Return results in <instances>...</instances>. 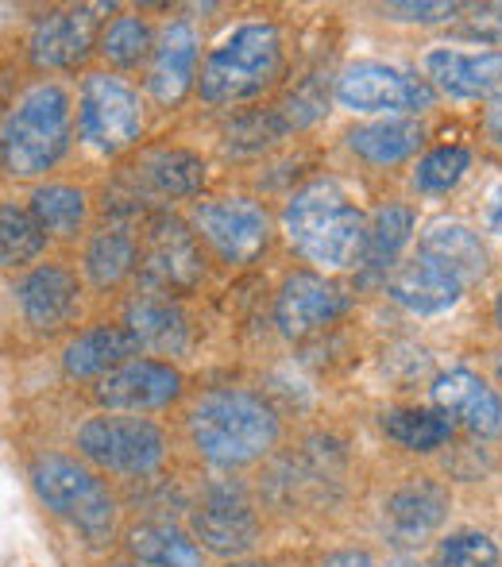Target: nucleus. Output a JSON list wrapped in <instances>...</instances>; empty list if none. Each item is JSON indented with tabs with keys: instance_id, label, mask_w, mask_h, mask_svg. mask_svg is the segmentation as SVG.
I'll use <instances>...</instances> for the list:
<instances>
[{
	"instance_id": "19",
	"label": "nucleus",
	"mask_w": 502,
	"mask_h": 567,
	"mask_svg": "<svg viewBox=\"0 0 502 567\" xmlns=\"http://www.w3.org/2000/svg\"><path fill=\"white\" fill-rule=\"evenodd\" d=\"M449 491L429 475H410L387 494L382 506V525L395 540L410 545V540H426L437 533L449 517Z\"/></svg>"
},
{
	"instance_id": "33",
	"label": "nucleus",
	"mask_w": 502,
	"mask_h": 567,
	"mask_svg": "<svg viewBox=\"0 0 502 567\" xmlns=\"http://www.w3.org/2000/svg\"><path fill=\"white\" fill-rule=\"evenodd\" d=\"M472 171V151L464 143H444V147H433L418 158V171H413V189L418 194H449L464 182V174Z\"/></svg>"
},
{
	"instance_id": "6",
	"label": "nucleus",
	"mask_w": 502,
	"mask_h": 567,
	"mask_svg": "<svg viewBox=\"0 0 502 567\" xmlns=\"http://www.w3.org/2000/svg\"><path fill=\"white\" fill-rule=\"evenodd\" d=\"M74 449L101 475L143 478L166 463V433L143 413H93L78 425Z\"/></svg>"
},
{
	"instance_id": "10",
	"label": "nucleus",
	"mask_w": 502,
	"mask_h": 567,
	"mask_svg": "<svg viewBox=\"0 0 502 567\" xmlns=\"http://www.w3.org/2000/svg\"><path fill=\"white\" fill-rule=\"evenodd\" d=\"M197 236L213 247L221 262L233 267H248L259 259L270 244V217L263 205L248 202V197H209L189 209Z\"/></svg>"
},
{
	"instance_id": "21",
	"label": "nucleus",
	"mask_w": 502,
	"mask_h": 567,
	"mask_svg": "<svg viewBox=\"0 0 502 567\" xmlns=\"http://www.w3.org/2000/svg\"><path fill=\"white\" fill-rule=\"evenodd\" d=\"M143 340L135 337L127 324H93V329L78 332L74 340L62 348V374L66 379H105L116 367L140 359Z\"/></svg>"
},
{
	"instance_id": "43",
	"label": "nucleus",
	"mask_w": 502,
	"mask_h": 567,
	"mask_svg": "<svg viewBox=\"0 0 502 567\" xmlns=\"http://www.w3.org/2000/svg\"><path fill=\"white\" fill-rule=\"evenodd\" d=\"M387 567H426V564H418L413 556H395V560H387Z\"/></svg>"
},
{
	"instance_id": "15",
	"label": "nucleus",
	"mask_w": 502,
	"mask_h": 567,
	"mask_svg": "<svg viewBox=\"0 0 502 567\" xmlns=\"http://www.w3.org/2000/svg\"><path fill=\"white\" fill-rule=\"evenodd\" d=\"M433 410L452 417V425H464L480 441H502V394L488 379H480L468 367L441 371L429 386Z\"/></svg>"
},
{
	"instance_id": "8",
	"label": "nucleus",
	"mask_w": 502,
	"mask_h": 567,
	"mask_svg": "<svg viewBox=\"0 0 502 567\" xmlns=\"http://www.w3.org/2000/svg\"><path fill=\"white\" fill-rule=\"evenodd\" d=\"M337 105L360 116H418L429 113L437 90L429 78L390 62H352L337 74Z\"/></svg>"
},
{
	"instance_id": "23",
	"label": "nucleus",
	"mask_w": 502,
	"mask_h": 567,
	"mask_svg": "<svg viewBox=\"0 0 502 567\" xmlns=\"http://www.w3.org/2000/svg\"><path fill=\"white\" fill-rule=\"evenodd\" d=\"M348 151L368 166H398L426 143V124L418 116H379L368 124H356L345 135Z\"/></svg>"
},
{
	"instance_id": "13",
	"label": "nucleus",
	"mask_w": 502,
	"mask_h": 567,
	"mask_svg": "<svg viewBox=\"0 0 502 567\" xmlns=\"http://www.w3.org/2000/svg\"><path fill=\"white\" fill-rule=\"evenodd\" d=\"M182 398V371L163 359H132L98 379L93 402L101 413H155Z\"/></svg>"
},
{
	"instance_id": "11",
	"label": "nucleus",
	"mask_w": 502,
	"mask_h": 567,
	"mask_svg": "<svg viewBox=\"0 0 502 567\" xmlns=\"http://www.w3.org/2000/svg\"><path fill=\"white\" fill-rule=\"evenodd\" d=\"M101 4L51 8L28 31V62L35 70H70L101 43Z\"/></svg>"
},
{
	"instance_id": "41",
	"label": "nucleus",
	"mask_w": 502,
	"mask_h": 567,
	"mask_svg": "<svg viewBox=\"0 0 502 567\" xmlns=\"http://www.w3.org/2000/svg\"><path fill=\"white\" fill-rule=\"evenodd\" d=\"M491 321H495V329L502 332V290L495 293V306H491Z\"/></svg>"
},
{
	"instance_id": "28",
	"label": "nucleus",
	"mask_w": 502,
	"mask_h": 567,
	"mask_svg": "<svg viewBox=\"0 0 502 567\" xmlns=\"http://www.w3.org/2000/svg\"><path fill=\"white\" fill-rule=\"evenodd\" d=\"M127 329L143 340V348L155 351H182L189 343L186 313L174 306L166 293H143L127 306Z\"/></svg>"
},
{
	"instance_id": "20",
	"label": "nucleus",
	"mask_w": 502,
	"mask_h": 567,
	"mask_svg": "<svg viewBox=\"0 0 502 567\" xmlns=\"http://www.w3.org/2000/svg\"><path fill=\"white\" fill-rule=\"evenodd\" d=\"M464 290H468L464 278H457L449 267L426 259V255H418V259L395 267V275L387 278V293H390V298H395L402 309H410V313H421V317L449 313V309L457 306L460 298H464Z\"/></svg>"
},
{
	"instance_id": "25",
	"label": "nucleus",
	"mask_w": 502,
	"mask_h": 567,
	"mask_svg": "<svg viewBox=\"0 0 502 567\" xmlns=\"http://www.w3.org/2000/svg\"><path fill=\"white\" fill-rule=\"evenodd\" d=\"M418 255H426V259L449 267L452 275L464 278L468 286L480 282V278L488 275V262H491L480 231L460 225V220H433V225L421 231Z\"/></svg>"
},
{
	"instance_id": "22",
	"label": "nucleus",
	"mask_w": 502,
	"mask_h": 567,
	"mask_svg": "<svg viewBox=\"0 0 502 567\" xmlns=\"http://www.w3.org/2000/svg\"><path fill=\"white\" fill-rule=\"evenodd\" d=\"M132 178L163 202H189L205 189V158L186 147H158L140 155Z\"/></svg>"
},
{
	"instance_id": "2",
	"label": "nucleus",
	"mask_w": 502,
	"mask_h": 567,
	"mask_svg": "<svg viewBox=\"0 0 502 567\" xmlns=\"http://www.w3.org/2000/svg\"><path fill=\"white\" fill-rule=\"evenodd\" d=\"M368 228L371 220L360 205H352L337 178L306 182L283 209V231L294 251L329 270L360 267L368 251Z\"/></svg>"
},
{
	"instance_id": "29",
	"label": "nucleus",
	"mask_w": 502,
	"mask_h": 567,
	"mask_svg": "<svg viewBox=\"0 0 502 567\" xmlns=\"http://www.w3.org/2000/svg\"><path fill=\"white\" fill-rule=\"evenodd\" d=\"M379 429L387 433L390 444H398L402 452L429 455L452 441V417H444L441 410H426V405H395L379 417Z\"/></svg>"
},
{
	"instance_id": "16",
	"label": "nucleus",
	"mask_w": 502,
	"mask_h": 567,
	"mask_svg": "<svg viewBox=\"0 0 502 567\" xmlns=\"http://www.w3.org/2000/svg\"><path fill=\"white\" fill-rule=\"evenodd\" d=\"M16 301H20V317L31 332H59L78 317L82 306V282L70 267L62 262H35L16 286Z\"/></svg>"
},
{
	"instance_id": "45",
	"label": "nucleus",
	"mask_w": 502,
	"mask_h": 567,
	"mask_svg": "<svg viewBox=\"0 0 502 567\" xmlns=\"http://www.w3.org/2000/svg\"><path fill=\"white\" fill-rule=\"evenodd\" d=\"M495 374H499V382H502V351H499V359H495Z\"/></svg>"
},
{
	"instance_id": "26",
	"label": "nucleus",
	"mask_w": 502,
	"mask_h": 567,
	"mask_svg": "<svg viewBox=\"0 0 502 567\" xmlns=\"http://www.w3.org/2000/svg\"><path fill=\"white\" fill-rule=\"evenodd\" d=\"M82 270L90 286L98 290H116L127 275L140 270V236L127 225H105L85 239Z\"/></svg>"
},
{
	"instance_id": "17",
	"label": "nucleus",
	"mask_w": 502,
	"mask_h": 567,
	"mask_svg": "<svg viewBox=\"0 0 502 567\" xmlns=\"http://www.w3.org/2000/svg\"><path fill=\"white\" fill-rule=\"evenodd\" d=\"M197 43L194 23L186 20H171L155 39V54H151L147 66V93L158 101L163 109H178L189 97V90H197Z\"/></svg>"
},
{
	"instance_id": "3",
	"label": "nucleus",
	"mask_w": 502,
	"mask_h": 567,
	"mask_svg": "<svg viewBox=\"0 0 502 567\" xmlns=\"http://www.w3.org/2000/svg\"><path fill=\"white\" fill-rule=\"evenodd\" d=\"M28 483L43 509H51L59 522H66L90 548H101L116 537L121 525V502L109 491L98 467L82 455L39 452L28 467Z\"/></svg>"
},
{
	"instance_id": "44",
	"label": "nucleus",
	"mask_w": 502,
	"mask_h": 567,
	"mask_svg": "<svg viewBox=\"0 0 502 567\" xmlns=\"http://www.w3.org/2000/svg\"><path fill=\"white\" fill-rule=\"evenodd\" d=\"M105 567H147V564H140V560H109Z\"/></svg>"
},
{
	"instance_id": "42",
	"label": "nucleus",
	"mask_w": 502,
	"mask_h": 567,
	"mask_svg": "<svg viewBox=\"0 0 502 567\" xmlns=\"http://www.w3.org/2000/svg\"><path fill=\"white\" fill-rule=\"evenodd\" d=\"M225 567H278L275 560H233V564H225Z\"/></svg>"
},
{
	"instance_id": "9",
	"label": "nucleus",
	"mask_w": 502,
	"mask_h": 567,
	"mask_svg": "<svg viewBox=\"0 0 502 567\" xmlns=\"http://www.w3.org/2000/svg\"><path fill=\"white\" fill-rule=\"evenodd\" d=\"M189 533L197 537V545L213 556L225 560H240L248 556L263 537L259 514L248 491L236 483H213L202 491L194 514H189Z\"/></svg>"
},
{
	"instance_id": "30",
	"label": "nucleus",
	"mask_w": 502,
	"mask_h": 567,
	"mask_svg": "<svg viewBox=\"0 0 502 567\" xmlns=\"http://www.w3.org/2000/svg\"><path fill=\"white\" fill-rule=\"evenodd\" d=\"M413 209L410 205H382V209L371 217V228H368V251H363V262L360 267L368 275H387L390 267L398 262L402 247L413 239Z\"/></svg>"
},
{
	"instance_id": "27",
	"label": "nucleus",
	"mask_w": 502,
	"mask_h": 567,
	"mask_svg": "<svg viewBox=\"0 0 502 567\" xmlns=\"http://www.w3.org/2000/svg\"><path fill=\"white\" fill-rule=\"evenodd\" d=\"M31 217L47 231V239H78L90 225V194L70 182H43L28 197Z\"/></svg>"
},
{
	"instance_id": "34",
	"label": "nucleus",
	"mask_w": 502,
	"mask_h": 567,
	"mask_svg": "<svg viewBox=\"0 0 502 567\" xmlns=\"http://www.w3.org/2000/svg\"><path fill=\"white\" fill-rule=\"evenodd\" d=\"M429 567H499V545L480 529H460L437 540Z\"/></svg>"
},
{
	"instance_id": "5",
	"label": "nucleus",
	"mask_w": 502,
	"mask_h": 567,
	"mask_svg": "<svg viewBox=\"0 0 502 567\" xmlns=\"http://www.w3.org/2000/svg\"><path fill=\"white\" fill-rule=\"evenodd\" d=\"M283 66H286L283 31L270 20H248L228 31L209 51L202 78H197V97L213 109L240 105V101L267 93L283 78Z\"/></svg>"
},
{
	"instance_id": "38",
	"label": "nucleus",
	"mask_w": 502,
	"mask_h": 567,
	"mask_svg": "<svg viewBox=\"0 0 502 567\" xmlns=\"http://www.w3.org/2000/svg\"><path fill=\"white\" fill-rule=\"evenodd\" d=\"M317 567H379V564L368 548H337V553L321 556V564Z\"/></svg>"
},
{
	"instance_id": "36",
	"label": "nucleus",
	"mask_w": 502,
	"mask_h": 567,
	"mask_svg": "<svg viewBox=\"0 0 502 567\" xmlns=\"http://www.w3.org/2000/svg\"><path fill=\"white\" fill-rule=\"evenodd\" d=\"M452 35L480 47H502V4H468Z\"/></svg>"
},
{
	"instance_id": "7",
	"label": "nucleus",
	"mask_w": 502,
	"mask_h": 567,
	"mask_svg": "<svg viewBox=\"0 0 502 567\" xmlns=\"http://www.w3.org/2000/svg\"><path fill=\"white\" fill-rule=\"evenodd\" d=\"M78 132L101 155H121L143 135V101L113 70H93L78 93Z\"/></svg>"
},
{
	"instance_id": "1",
	"label": "nucleus",
	"mask_w": 502,
	"mask_h": 567,
	"mask_svg": "<svg viewBox=\"0 0 502 567\" xmlns=\"http://www.w3.org/2000/svg\"><path fill=\"white\" fill-rule=\"evenodd\" d=\"M278 433H283L278 413L244 386L205 390L186 410L189 449L221 471H240L259 463L267 452H275Z\"/></svg>"
},
{
	"instance_id": "40",
	"label": "nucleus",
	"mask_w": 502,
	"mask_h": 567,
	"mask_svg": "<svg viewBox=\"0 0 502 567\" xmlns=\"http://www.w3.org/2000/svg\"><path fill=\"white\" fill-rule=\"evenodd\" d=\"M488 135H491V143H495V147H502V105H495L488 113Z\"/></svg>"
},
{
	"instance_id": "18",
	"label": "nucleus",
	"mask_w": 502,
	"mask_h": 567,
	"mask_svg": "<svg viewBox=\"0 0 502 567\" xmlns=\"http://www.w3.org/2000/svg\"><path fill=\"white\" fill-rule=\"evenodd\" d=\"M426 78L452 101H499L502 105V51H426Z\"/></svg>"
},
{
	"instance_id": "32",
	"label": "nucleus",
	"mask_w": 502,
	"mask_h": 567,
	"mask_svg": "<svg viewBox=\"0 0 502 567\" xmlns=\"http://www.w3.org/2000/svg\"><path fill=\"white\" fill-rule=\"evenodd\" d=\"M47 231L39 228V220L31 217V209H20L16 202L0 205V259L8 270L31 267L43 255Z\"/></svg>"
},
{
	"instance_id": "31",
	"label": "nucleus",
	"mask_w": 502,
	"mask_h": 567,
	"mask_svg": "<svg viewBox=\"0 0 502 567\" xmlns=\"http://www.w3.org/2000/svg\"><path fill=\"white\" fill-rule=\"evenodd\" d=\"M155 39L158 35L151 31V23L143 20L140 12H121L101 31L98 54L105 59V66H113V70H135L143 59L155 54Z\"/></svg>"
},
{
	"instance_id": "39",
	"label": "nucleus",
	"mask_w": 502,
	"mask_h": 567,
	"mask_svg": "<svg viewBox=\"0 0 502 567\" xmlns=\"http://www.w3.org/2000/svg\"><path fill=\"white\" fill-rule=\"evenodd\" d=\"M488 231L491 236H502V182L495 186V194L488 197Z\"/></svg>"
},
{
	"instance_id": "35",
	"label": "nucleus",
	"mask_w": 502,
	"mask_h": 567,
	"mask_svg": "<svg viewBox=\"0 0 502 567\" xmlns=\"http://www.w3.org/2000/svg\"><path fill=\"white\" fill-rule=\"evenodd\" d=\"M290 116L283 113H248L240 116L236 124H228V151H236V155H244V151H263L270 147V143H278L286 132H290Z\"/></svg>"
},
{
	"instance_id": "12",
	"label": "nucleus",
	"mask_w": 502,
	"mask_h": 567,
	"mask_svg": "<svg viewBox=\"0 0 502 567\" xmlns=\"http://www.w3.org/2000/svg\"><path fill=\"white\" fill-rule=\"evenodd\" d=\"M140 278L151 293L189 290L202 278V247L197 231L174 217H155L140 244Z\"/></svg>"
},
{
	"instance_id": "24",
	"label": "nucleus",
	"mask_w": 502,
	"mask_h": 567,
	"mask_svg": "<svg viewBox=\"0 0 502 567\" xmlns=\"http://www.w3.org/2000/svg\"><path fill=\"white\" fill-rule=\"evenodd\" d=\"M124 548L127 560H140L147 567H209L194 533H186L174 522H135L124 533Z\"/></svg>"
},
{
	"instance_id": "37",
	"label": "nucleus",
	"mask_w": 502,
	"mask_h": 567,
	"mask_svg": "<svg viewBox=\"0 0 502 567\" xmlns=\"http://www.w3.org/2000/svg\"><path fill=\"white\" fill-rule=\"evenodd\" d=\"M464 12V4H444V0H421V4H413V0H398V4H387L382 8V16H390V20H402V23H444V20H457V16Z\"/></svg>"
},
{
	"instance_id": "14",
	"label": "nucleus",
	"mask_w": 502,
	"mask_h": 567,
	"mask_svg": "<svg viewBox=\"0 0 502 567\" xmlns=\"http://www.w3.org/2000/svg\"><path fill=\"white\" fill-rule=\"evenodd\" d=\"M345 313V290L317 270H294L275 290V324L286 340H306Z\"/></svg>"
},
{
	"instance_id": "4",
	"label": "nucleus",
	"mask_w": 502,
	"mask_h": 567,
	"mask_svg": "<svg viewBox=\"0 0 502 567\" xmlns=\"http://www.w3.org/2000/svg\"><path fill=\"white\" fill-rule=\"evenodd\" d=\"M74 109L59 82H35L12 101L0 124V158L8 178H39L70 151Z\"/></svg>"
}]
</instances>
